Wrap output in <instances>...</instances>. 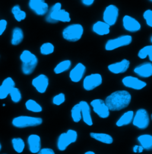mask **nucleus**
<instances>
[{
	"label": "nucleus",
	"instance_id": "nucleus-22",
	"mask_svg": "<svg viewBox=\"0 0 152 154\" xmlns=\"http://www.w3.org/2000/svg\"><path fill=\"white\" fill-rule=\"evenodd\" d=\"M110 27L104 21H98L95 23L92 26V31L99 36H104L108 35L110 33Z\"/></svg>",
	"mask_w": 152,
	"mask_h": 154
},
{
	"label": "nucleus",
	"instance_id": "nucleus-8",
	"mask_svg": "<svg viewBox=\"0 0 152 154\" xmlns=\"http://www.w3.org/2000/svg\"><path fill=\"white\" fill-rule=\"evenodd\" d=\"M133 124L139 129H146L150 124V118L148 112L144 109H138L134 115Z\"/></svg>",
	"mask_w": 152,
	"mask_h": 154
},
{
	"label": "nucleus",
	"instance_id": "nucleus-5",
	"mask_svg": "<svg viewBox=\"0 0 152 154\" xmlns=\"http://www.w3.org/2000/svg\"><path fill=\"white\" fill-rule=\"evenodd\" d=\"M43 119L40 117L20 116L14 118L12 125L17 128H26L29 127H36L42 125Z\"/></svg>",
	"mask_w": 152,
	"mask_h": 154
},
{
	"label": "nucleus",
	"instance_id": "nucleus-31",
	"mask_svg": "<svg viewBox=\"0 0 152 154\" xmlns=\"http://www.w3.org/2000/svg\"><path fill=\"white\" fill-rule=\"evenodd\" d=\"M55 47L51 42H45L43 43L40 48V54L43 55H49L54 53Z\"/></svg>",
	"mask_w": 152,
	"mask_h": 154
},
{
	"label": "nucleus",
	"instance_id": "nucleus-44",
	"mask_svg": "<svg viewBox=\"0 0 152 154\" xmlns=\"http://www.w3.org/2000/svg\"><path fill=\"white\" fill-rule=\"evenodd\" d=\"M150 2H152V0H149Z\"/></svg>",
	"mask_w": 152,
	"mask_h": 154
},
{
	"label": "nucleus",
	"instance_id": "nucleus-16",
	"mask_svg": "<svg viewBox=\"0 0 152 154\" xmlns=\"http://www.w3.org/2000/svg\"><path fill=\"white\" fill-rule=\"evenodd\" d=\"M130 62L124 59L119 62L110 64L108 66V70L114 74H120L125 72L130 68Z\"/></svg>",
	"mask_w": 152,
	"mask_h": 154
},
{
	"label": "nucleus",
	"instance_id": "nucleus-40",
	"mask_svg": "<svg viewBox=\"0 0 152 154\" xmlns=\"http://www.w3.org/2000/svg\"><path fill=\"white\" fill-rule=\"evenodd\" d=\"M138 146H139V145H136L133 147V152L134 153H138Z\"/></svg>",
	"mask_w": 152,
	"mask_h": 154
},
{
	"label": "nucleus",
	"instance_id": "nucleus-17",
	"mask_svg": "<svg viewBox=\"0 0 152 154\" xmlns=\"http://www.w3.org/2000/svg\"><path fill=\"white\" fill-rule=\"evenodd\" d=\"M86 71V66L82 63H78L70 72L69 77L71 81L76 83L80 82L84 77Z\"/></svg>",
	"mask_w": 152,
	"mask_h": 154
},
{
	"label": "nucleus",
	"instance_id": "nucleus-35",
	"mask_svg": "<svg viewBox=\"0 0 152 154\" xmlns=\"http://www.w3.org/2000/svg\"><path fill=\"white\" fill-rule=\"evenodd\" d=\"M65 101V96L64 93H61L53 97L52 103L56 106H60Z\"/></svg>",
	"mask_w": 152,
	"mask_h": 154
},
{
	"label": "nucleus",
	"instance_id": "nucleus-19",
	"mask_svg": "<svg viewBox=\"0 0 152 154\" xmlns=\"http://www.w3.org/2000/svg\"><path fill=\"white\" fill-rule=\"evenodd\" d=\"M134 72L138 76L147 78L152 75V63L150 62H145L134 69Z\"/></svg>",
	"mask_w": 152,
	"mask_h": 154
},
{
	"label": "nucleus",
	"instance_id": "nucleus-10",
	"mask_svg": "<svg viewBox=\"0 0 152 154\" xmlns=\"http://www.w3.org/2000/svg\"><path fill=\"white\" fill-rule=\"evenodd\" d=\"M103 79L100 74H92L85 77L83 80V86L86 91H92L102 84Z\"/></svg>",
	"mask_w": 152,
	"mask_h": 154
},
{
	"label": "nucleus",
	"instance_id": "nucleus-21",
	"mask_svg": "<svg viewBox=\"0 0 152 154\" xmlns=\"http://www.w3.org/2000/svg\"><path fill=\"white\" fill-rule=\"evenodd\" d=\"M27 143L29 151L32 154H37L41 149V139L39 135H29L27 138Z\"/></svg>",
	"mask_w": 152,
	"mask_h": 154
},
{
	"label": "nucleus",
	"instance_id": "nucleus-2",
	"mask_svg": "<svg viewBox=\"0 0 152 154\" xmlns=\"http://www.w3.org/2000/svg\"><path fill=\"white\" fill-rule=\"evenodd\" d=\"M47 14L46 21L49 23H57L59 21L68 23L71 21L70 13L65 9H62L60 2L54 4Z\"/></svg>",
	"mask_w": 152,
	"mask_h": 154
},
{
	"label": "nucleus",
	"instance_id": "nucleus-42",
	"mask_svg": "<svg viewBox=\"0 0 152 154\" xmlns=\"http://www.w3.org/2000/svg\"><path fill=\"white\" fill-rule=\"evenodd\" d=\"M84 154H95V153L94 152H93V151H87V152H85Z\"/></svg>",
	"mask_w": 152,
	"mask_h": 154
},
{
	"label": "nucleus",
	"instance_id": "nucleus-33",
	"mask_svg": "<svg viewBox=\"0 0 152 154\" xmlns=\"http://www.w3.org/2000/svg\"><path fill=\"white\" fill-rule=\"evenodd\" d=\"M71 116L73 120L75 123H78L82 119L81 108L78 103L76 104L73 107L71 110Z\"/></svg>",
	"mask_w": 152,
	"mask_h": 154
},
{
	"label": "nucleus",
	"instance_id": "nucleus-30",
	"mask_svg": "<svg viewBox=\"0 0 152 154\" xmlns=\"http://www.w3.org/2000/svg\"><path fill=\"white\" fill-rule=\"evenodd\" d=\"M11 12H12L15 19L19 22L25 19L26 17V12L21 10L19 5H14L12 8Z\"/></svg>",
	"mask_w": 152,
	"mask_h": 154
},
{
	"label": "nucleus",
	"instance_id": "nucleus-11",
	"mask_svg": "<svg viewBox=\"0 0 152 154\" xmlns=\"http://www.w3.org/2000/svg\"><path fill=\"white\" fill-rule=\"evenodd\" d=\"M90 106L93 107L95 113L102 119H106L110 115V110L106 106L105 101L97 98L90 102Z\"/></svg>",
	"mask_w": 152,
	"mask_h": 154
},
{
	"label": "nucleus",
	"instance_id": "nucleus-6",
	"mask_svg": "<svg viewBox=\"0 0 152 154\" xmlns=\"http://www.w3.org/2000/svg\"><path fill=\"white\" fill-rule=\"evenodd\" d=\"M77 137V131L73 129H69L67 132L61 134L57 140V146L58 150L64 151L70 145L76 142Z\"/></svg>",
	"mask_w": 152,
	"mask_h": 154
},
{
	"label": "nucleus",
	"instance_id": "nucleus-41",
	"mask_svg": "<svg viewBox=\"0 0 152 154\" xmlns=\"http://www.w3.org/2000/svg\"><path fill=\"white\" fill-rule=\"evenodd\" d=\"M143 150H144V149L143 148V147H142L141 146H138V153H141V152H143Z\"/></svg>",
	"mask_w": 152,
	"mask_h": 154
},
{
	"label": "nucleus",
	"instance_id": "nucleus-20",
	"mask_svg": "<svg viewBox=\"0 0 152 154\" xmlns=\"http://www.w3.org/2000/svg\"><path fill=\"white\" fill-rule=\"evenodd\" d=\"M15 87V82L11 77L5 78L0 85V99L6 98L10 94L11 90Z\"/></svg>",
	"mask_w": 152,
	"mask_h": 154
},
{
	"label": "nucleus",
	"instance_id": "nucleus-7",
	"mask_svg": "<svg viewBox=\"0 0 152 154\" xmlns=\"http://www.w3.org/2000/svg\"><path fill=\"white\" fill-rule=\"evenodd\" d=\"M133 41L130 35H122L116 38L108 40L105 45V49L108 51H112L118 48L130 45Z\"/></svg>",
	"mask_w": 152,
	"mask_h": 154
},
{
	"label": "nucleus",
	"instance_id": "nucleus-14",
	"mask_svg": "<svg viewBox=\"0 0 152 154\" xmlns=\"http://www.w3.org/2000/svg\"><path fill=\"white\" fill-rule=\"evenodd\" d=\"M124 29L130 33H135L140 30L141 26L139 21L130 16L125 15L122 19Z\"/></svg>",
	"mask_w": 152,
	"mask_h": 154
},
{
	"label": "nucleus",
	"instance_id": "nucleus-27",
	"mask_svg": "<svg viewBox=\"0 0 152 154\" xmlns=\"http://www.w3.org/2000/svg\"><path fill=\"white\" fill-rule=\"evenodd\" d=\"M24 38V33L21 29L16 27L13 30L12 38L11 43L13 45L16 46L19 45Z\"/></svg>",
	"mask_w": 152,
	"mask_h": 154
},
{
	"label": "nucleus",
	"instance_id": "nucleus-4",
	"mask_svg": "<svg viewBox=\"0 0 152 154\" xmlns=\"http://www.w3.org/2000/svg\"><path fill=\"white\" fill-rule=\"evenodd\" d=\"M84 33L83 26L79 23H74L65 27L62 32L63 38L70 42H76L80 40Z\"/></svg>",
	"mask_w": 152,
	"mask_h": 154
},
{
	"label": "nucleus",
	"instance_id": "nucleus-1",
	"mask_svg": "<svg viewBox=\"0 0 152 154\" xmlns=\"http://www.w3.org/2000/svg\"><path fill=\"white\" fill-rule=\"evenodd\" d=\"M131 101V95L126 90H119L107 97L105 102L111 111H119L127 108Z\"/></svg>",
	"mask_w": 152,
	"mask_h": 154
},
{
	"label": "nucleus",
	"instance_id": "nucleus-26",
	"mask_svg": "<svg viewBox=\"0 0 152 154\" xmlns=\"http://www.w3.org/2000/svg\"><path fill=\"white\" fill-rule=\"evenodd\" d=\"M72 62L70 60L67 59L58 63L54 69V72L56 74H60L69 70L71 66Z\"/></svg>",
	"mask_w": 152,
	"mask_h": 154
},
{
	"label": "nucleus",
	"instance_id": "nucleus-13",
	"mask_svg": "<svg viewBox=\"0 0 152 154\" xmlns=\"http://www.w3.org/2000/svg\"><path fill=\"white\" fill-rule=\"evenodd\" d=\"M122 82L125 87L135 90H142L147 85L146 82L133 76H127L123 78Z\"/></svg>",
	"mask_w": 152,
	"mask_h": 154
},
{
	"label": "nucleus",
	"instance_id": "nucleus-39",
	"mask_svg": "<svg viewBox=\"0 0 152 154\" xmlns=\"http://www.w3.org/2000/svg\"><path fill=\"white\" fill-rule=\"evenodd\" d=\"M95 1V0H81V2L86 7H90L94 4Z\"/></svg>",
	"mask_w": 152,
	"mask_h": 154
},
{
	"label": "nucleus",
	"instance_id": "nucleus-38",
	"mask_svg": "<svg viewBox=\"0 0 152 154\" xmlns=\"http://www.w3.org/2000/svg\"><path fill=\"white\" fill-rule=\"evenodd\" d=\"M38 154H55L54 151L49 148H45L43 149H40V150L38 152Z\"/></svg>",
	"mask_w": 152,
	"mask_h": 154
},
{
	"label": "nucleus",
	"instance_id": "nucleus-25",
	"mask_svg": "<svg viewBox=\"0 0 152 154\" xmlns=\"http://www.w3.org/2000/svg\"><path fill=\"white\" fill-rule=\"evenodd\" d=\"M137 140L144 149L150 151L152 149V136L149 134L140 135L137 137Z\"/></svg>",
	"mask_w": 152,
	"mask_h": 154
},
{
	"label": "nucleus",
	"instance_id": "nucleus-37",
	"mask_svg": "<svg viewBox=\"0 0 152 154\" xmlns=\"http://www.w3.org/2000/svg\"><path fill=\"white\" fill-rule=\"evenodd\" d=\"M7 26V22L5 20H0V36L2 35L6 29Z\"/></svg>",
	"mask_w": 152,
	"mask_h": 154
},
{
	"label": "nucleus",
	"instance_id": "nucleus-32",
	"mask_svg": "<svg viewBox=\"0 0 152 154\" xmlns=\"http://www.w3.org/2000/svg\"><path fill=\"white\" fill-rule=\"evenodd\" d=\"M13 147L16 152L17 153H21L24 149L25 148V143L24 140L20 138H13L11 140Z\"/></svg>",
	"mask_w": 152,
	"mask_h": 154
},
{
	"label": "nucleus",
	"instance_id": "nucleus-24",
	"mask_svg": "<svg viewBox=\"0 0 152 154\" xmlns=\"http://www.w3.org/2000/svg\"><path fill=\"white\" fill-rule=\"evenodd\" d=\"M90 136L92 138L105 144L110 145L112 144L114 142L113 137L111 135L107 134L91 132L90 134Z\"/></svg>",
	"mask_w": 152,
	"mask_h": 154
},
{
	"label": "nucleus",
	"instance_id": "nucleus-18",
	"mask_svg": "<svg viewBox=\"0 0 152 154\" xmlns=\"http://www.w3.org/2000/svg\"><path fill=\"white\" fill-rule=\"evenodd\" d=\"M81 108V117L83 122L88 126H92L93 125L92 117L91 116V109L90 105L87 101H81L78 103Z\"/></svg>",
	"mask_w": 152,
	"mask_h": 154
},
{
	"label": "nucleus",
	"instance_id": "nucleus-3",
	"mask_svg": "<svg viewBox=\"0 0 152 154\" xmlns=\"http://www.w3.org/2000/svg\"><path fill=\"white\" fill-rule=\"evenodd\" d=\"M20 59L22 62L21 71L26 75L32 74L36 69L38 64V58L28 50H24L20 55Z\"/></svg>",
	"mask_w": 152,
	"mask_h": 154
},
{
	"label": "nucleus",
	"instance_id": "nucleus-23",
	"mask_svg": "<svg viewBox=\"0 0 152 154\" xmlns=\"http://www.w3.org/2000/svg\"><path fill=\"white\" fill-rule=\"evenodd\" d=\"M134 113L132 110H129L124 113L116 122V125L118 127H122L130 125L133 121Z\"/></svg>",
	"mask_w": 152,
	"mask_h": 154
},
{
	"label": "nucleus",
	"instance_id": "nucleus-29",
	"mask_svg": "<svg viewBox=\"0 0 152 154\" xmlns=\"http://www.w3.org/2000/svg\"><path fill=\"white\" fill-rule=\"evenodd\" d=\"M138 57L141 59H144L147 57H149V60L152 62V45H147L141 48L138 53Z\"/></svg>",
	"mask_w": 152,
	"mask_h": 154
},
{
	"label": "nucleus",
	"instance_id": "nucleus-9",
	"mask_svg": "<svg viewBox=\"0 0 152 154\" xmlns=\"http://www.w3.org/2000/svg\"><path fill=\"white\" fill-rule=\"evenodd\" d=\"M119 8L114 4H110L106 7L103 13V20L109 26H114L119 17Z\"/></svg>",
	"mask_w": 152,
	"mask_h": 154
},
{
	"label": "nucleus",
	"instance_id": "nucleus-15",
	"mask_svg": "<svg viewBox=\"0 0 152 154\" xmlns=\"http://www.w3.org/2000/svg\"><path fill=\"white\" fill-rule=\"evenodd\" d=\"M32 84L38 93L43 94L46 91L49 86V78L45 74H40L33 79Z\"/></svg>",
	"mask_w": 152,
	"mask_h": 154
},
{
	"label": "nucleus",
	"instance_id": "nucleus-36",
	"mask_svg": "<svg viewBox=\"0 0 152 154\" xmlns=\"http://www.w3.org/2000/svg\"><path fill=\"white\" fill-rule=\"evenodd\" d=\"M143 18L145 20L146 24L150 27H152V11L150 9H148L143 13Z\"/></svg>",
	"mask_w": 152,
	"mask_h": 154
},
{
	"label": "nucleus",
	"instance_id": "nucleus-28",
	"mask_svg": "<svg viewBox=\"0 0 152 154\" xmlns=\"http://www.w3.org/2000/svg\"><path fill=\"white\" fill-rule=\"evenodd\" d=\"M27 110L30 112H34V113H40L42 112L43 108L42 107L37 103L36 101L30 99L28 100L25 104Z\"/></svg>",
	"mask_w": 152,
	"mask_h": 154
},
{
	"label": "nucleus",
	"instance_id": "nucleus-34",
	"mask_svg": "<svg viewBox=\"0 0 152 154\" xmlns=\"http://www.w3.org/2000/svg\"><path fill=\"white\" fill-rule=\"evenodd\" d=\"M9 95L11 97V99L12 101L14 103H18L21 100L22 96H21V92L19 88L16 87H14L11 90Z\"/></svg>",
	"mask_w": 152,
	"mask_h": 154
},
{
	"label": "nucleus",
	"instance_id": "nucleus-12",
	"mask_svg": "<svg viewBox=\"0 0 152 154\" xmlns=\"http://www.w3.org/2000/svg\"><path fill=\"white\" fill-rule=\"evenodd\" d=\"M28 5L29 8L39 16L46 15L49 11V5L45 0H29Z\"/></svg>",
	"mask_w": 152,
	"mask_h": 154
},
{
	"label": "nucleus",
	"instance_id": "nucleus-43",
	"mask_svg": "<svg viewBox=\"0 0 152 154\" xmlns=\"http://www.w3.org/2000/svg\"><path fill=\"white\" fill-rule=\"evenodd\" d=\"M1 148H2V146H1V143H0V151H1Z\"/></svg>",
	"mask_w": 152,
	"mask_h": 154
}]
</instances>
